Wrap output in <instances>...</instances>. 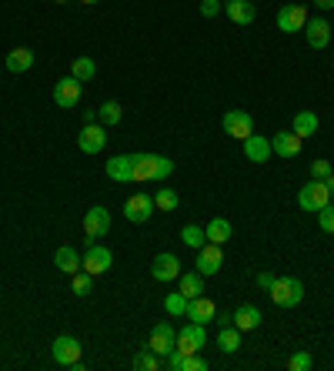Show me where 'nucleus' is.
Here are the masks:
<instances>
[{"label": "nucleus", "instance_id": "obj_27", "mask_svg": "<svg viewBox=\"0 0 334 371\" xmlns=\"http://www.w3.org/2000/svg\"><path fill=\"white\" fill-rule=\"evenodd\" d=\"M304 141V138H311V134H318V114L314 111H297L295 114V128H291Z\"/></svg>", "mask_w": 334, "mask_h": 371}, {"label": "nucleus", "instance_id": "obj_18", "mask_svg": "<svg viewBox=\"0 0 334 371\" xmlns=\"http://www.w3.org/2000/svg\"><path fill=\"white\" fill-rule=\"evenodd\" d=\"M245 157L247 161H254V164H268L271 161V141L268 138H261V134H251V138H245Z\"/></svg>", "mask_w": 334, "mask_h": 371}, {"label": "nucleus", "instance_id": "obj_14", "mask_svg": "<svg viewBox=\"0 0 334 371\" xmlns=\"http://www.w3.org/2000/svg\"><path fill=\"white\" fill-rule=\"evenodd\" d=\"M184 318L187 321H197V324H207V321H218V308L214 301L204 295H197L187 301V311H184Z\"/></svg>", "mask_w": 334, "mask_h": 371}, {"label": "nucleus", "instance_id": "obj_7", "mask_svg": "<svg viewBox=\"0 0 334 371\" xmlns=\"http://www.w3.org/2000/svg\"><path fill=\"white\" fill-rule=\"evenodd\" d=\"M151 214H154V197H151V194H134V197H128L124 218H128L130 224H147Z\"/></svg>", "mask_w": 334, "mask_h": 371}, {"label": "nucleus", "instance_id": "obj_28", "mask_svg": "<svg viewBox=\"0 0 334 371\" xmlns=\"http://www.w3.org/2000/svg\"><path fill=\"white\" fill-rule=\"evenodd\" d=\"M218 348L224 351V355H234V351L241 348V332H237L234 324H221V332H218Z\"/></svg>", "mask_w": 334, "mask_h": 371}, {"label": "nucleus", "instance_id": "obj_22", "mask_svg": "<svg viewBox=\"0 0 334 371\" xmlns=\"http://www.w3.org/2000/svg\"><path fill=\"white\" fill-rule=\"evenodd\" d=\"M178 284H180L178 291L187 298V301H191V298H197V295H204V274H201V271H180Z\"/></svg>", "mask_w": 334, "mask_h": 371}, {"label": "nucleus", "instance_id": "obj_43", "mask_svg": "<svg viewBox=\"0 0 334 371\" xmlns=\"http://www.w3.org/2000/svg\"><path fill=\"white\" fill-rule=\"evenodd\" d=\"M84 124H97V111H84Z\"/></svg>", "mask_w": 334, "mask_h": 371}, {"label": "nucleus", "instance_id": "obj_4", "mask_svg": "<svg viewBox=\"0 0 334 371\" xmlns=\"http://www.w3.org/2000/svg\"><path fill=\"white\" fill-rule=\"evenodd\" d=\"M174 345H178V332H174V324H171V321H157L154 328H151L147 348H151L154 355H161V358H167V355L174 351Z\"/></svg>", "mask_w": 334, "mask_h": 371}, {"label": "nucleus", "instance_id": "obj_5", "mask_svg": "<svg viewBox=\"0 0 334 371\" xmlns=\"http://www.w3.org/2000/svg\"><path fill=\"white\" fill-rule=\"evenodd\" d=\"M111 264H114V255L104 248V244H90L87 251H84V257H80V271H87V274H104V271H111Z\"/></svg>", "mask_w": 334, "mask_h": 371}, {"label": "nucleus", "instance_id": "obj_29", "mask_svg": "<svg viewBox=\"0 0 334 371\" xmlns=\"http://www.w3.org/2000/svg\"><path fill=\"white\" fill-rule=\"evenodd\" d=\"M180 244H187V248H194V251L204 248L207 244L204 228H201V224H184V228H180Z\"/></svg>", "mask_w": 334, "mask_h": 371}, {"label": "nucleus", "instance_id": "obj_44", "mask_svg": "<svg viewBox=\"0 0 334 371\" xmlns=\"http://www.w3.org/2000/svg\"><path fill=\"white\" fill-rule=\"evenodd\" d=\"M80 4H97V0H80Z\"/></svg>", "mask_w": 334, "mask_h": 371}, {"label": "nucleus", "instance_id": "obj_24", "mask_svg": "<svg viewBox=\"0 0 334 371\" xmlns=\"http://www.w3.org/2000/svg\"><path fill=\"white\" fill-rule=\"evenodd\" d=\"M204 234H207V241H211V244H221V248H224V244L231 241L234 228H231V221H228V218H214V221H207Z\"/></svg>", "mask_w": 334, "mask_h": 371}, {"label": "nucleus", "instance_id": "obj_41", "mask_svg": "<svg viewBox=\"0 0 334 371\" xmlns=\"http://www.w3.org/2000/svg\"><path fill=\"white\" fill-rule=\"evenodd\" d=\"M257 284H261V288L268 291L271 284H274V274H268V271H261V274H257Z\"/></svg>", "mask_w": 334, "mask_h": 371}, {"label": "nucleus", "instance_id": "obj_15", "mask_svg": "<svg viewBox=\"0 0 334 371\" xmlns=\"http://www.w3.org/2000/svg\"><path fill=\"white\" fill-rule=\"evenodd\" d=\"M304 37L314 51H321L331 44V24L324 20V17H308V24H304Z\"/></svg>", "mask_w": 334, "mask_h": 371}, {"label": "nucleus", "instance_id": "obj_26", "mask_svg": "<svg viewBox=\"0 0 334 371\" xmlns=\"http://www.w3.org/2000/svg\"><path fill=\"white\" fill-rule=\"evenodd\" d=\"M30 67H34V51H30V47H17V51L7 54V71L24 74V71H30Z\"/></svg>", "mask_w": 334, "mask_h": 371}, {"label": "nucleus", "instance_id": "obj_23", "mask_svg": "<svg viewBox=\"0 0 334 371\" xmlns=\"http://www.w3.org/2000/svg\"><path fill=\"white\" fill-rule=\"evenodd\" d=\"M234 328H237L241 334L261 328V311H257L254 305H241L237 311H234Z\"/></svg>", "mask_w": 334, "mask_h": 371}, {"label": "nucleus", "instance_id": "obj_45", "mask_svg": "<svg viewBox=\"0 0 334 371\" xmlns=\"http://www.w3.org/2000/svg\"><path fill=\"white\" fill-rule=\"evenodd\" d=\"M331 201H334V188H331Z\"/></svg>", "mask_w": 334, "mask_h": 371}, {"label": "nucleus", "instance_id": "obj_39", "mask_svg": "<svg viewBox=\"0 0 334 371\" xmlns=\"http://www.w3.org/2000/svg\"><path fill=\"white\" fill-rule=\"evenodd\" d=\"M311 174H314V178H318V181H324V178H328V174H334L331 161H324V157H318V161L311 164Z\"/></svg>", "mask_w": 334, "mask_h": 371}, {"label": "nucleus", "instance_id": "obj_2", "mask_svg": "<svg viewBox=\"0 0 334 371\" xmlns=\"http://www.w3.org/2000/svg\"><path fill=\"white\" fill-rule=\"evenodd\" d=\"M268 295L278 308H297L301 305V298H304V284H301V278H295V274L274 278V284L268 288Z\"/></svg>", "mask_w": 334, "mask_h": 371}, {"label": "nucleus", "instance_id": "obj_38", "mask_svg": "<svg viewBox=\"0 0 334 371\" xmlns=\"http://www.w3.org/2000/svg\"><path fill=\"white\" fill-rule=\"evenodd\" d=\"M180 371H207V361L197 358V355H184V361H180Z\"/></svg>", "mask_w": 334, "mask_h": 371}, {"label": "nucleus", "instance_id": "obj_3", "mask_svg": "<svg viewBox=\"0 0 334 371\" xmlns=\"http://www.w3.org/2000/svg\"><path fill=\"white\" fill-rule=\"evenodd\" d=\"M297 205L304 207V211H321L324 205H331V188L324 184V181H318V178H311L301 191H297Z\"/></svg>", "mask_w": 334, "mask_h": 371}, {"label": "nucleus", "instance_id": "obj_25", "mask_svg": "<svg viewBox=\"0 0 334 371\" xmlns=\"http://www.w3.org/2000/svg\"><path fill=\"white\" fill-rule=\"evenodd\" d=\"M54 264H57V268H61V274H70V278H74V274H78L80 271V255L78 251H74V248H57V255H54Z\"/></svg>", "mask_w": 334, "mask_h": 371}, {"label": "nucleus", "instance_id": "obj_16", "mask_svg": "<svg viewBox=\"0 0 334 371\" xmlns=\"http://www.w3.org/2000/svg\"><path fill=\"white\" fill-rule=\"evenodd\" d=\"M78 144H80V151L84 154H101L104 144H107V130H104V124H84Z\"/></svg>", "mask_w": 334, "mask_h": 371}, {"label": "nucleus", "instance_id": "obj_31", "mask_svg": "<svg viewBox=\"0 0 334 371\" xmlns=\"http://www.w3.org/2000/svg\"><path fill=\"white\" fill-rule=\"evenodd\" d=\"M134 368H137V371H161V368H164V358H161V355H154L151 348H144L141 355L134 358Z\"/></svg>", "mask_w": 334, "mask_h": 371}, {"label": "nucleus", "instance_id": "obj_40", "mask_svg": "<svg viewBox=\"0 0 334 371\" xmlns=\"http://www.w3.org/2000/svg\"><path fill=\"white\" fill-rule=\"evenodd\" d=\"M218 11H221V0H204V4H201V13H204V17H218Z\"/></svg>", "mask_w": 334, "mask_h": 371}, {"label": "nucleus", "instance_id": "obj_33", "mask_svg": "<svg viewBox=\"0 0 334 371\" xmlns=\"http://www.w3.org/2000/svg\"><path fill=\"white\" fill-rule=\"evenodd\" d=\"M178 205H180V197L174 188H161L154 194V207H161V211H178Z\"/></svg>", "mask_w": 334, "mask_h": 371}, {"label": "nucleus", "instance_id": "obj_9", "mask_svg": "<svg viewBox=\"0 0 334 371\" xmlns=\"http://www.w3.org/2000/svg\"><path fill=\"white\" fill-rule=\"evenodd\" d=\"M107 231H111V211L101 205L90 207L87 214H84V234H87L90 241H101Z\"/></svg>", "mask_w": 334, "mask_h": 371}, {"label": "nucleus", "instance_id": "obj_20", "mask_svg": "<svg viewBox=\"0 0 334 371\" xmlns=\"http://www.w3.org/2000/svg\"><path fill=\"white\" fill-rule=\"evenodd\" d=\"M271 151L278 154V157H297L301 154V138H297L295 130H278L274 141H271Z\"/></svg>", "mask_w": 334, "mask_h": 371}, {"label": "nucleus", "instance_id": "obj_1", "mask_svg": "<svg viewBox=\"0 0 334 371\" xmlns=\"http://www.w3.org/2000/svg\"><path fill=\"white\" fill-rule=\"evenodd\" d=\"M174 174V161L164 154H137L134 157V181H167Z\"/></svg>", "mask_w": 334, "mask_h": 371}, {"label": "nucleus", "instance_id": "obj_42", "mask_svg": "<svg viewBox=\"0 0 334 371\" xmlns=\"http://www.w3.org/2000/svg\"><path fill=\"white\" fill-rule=\"evenodd\" d=\"M314 7H318V11H331L334 0H314Z\"/></svg>", "mask_w": 334, "mask_h": 371}, {"label": "nucleus", "instance_id": "obj_19", "mask_svg": "<svg viewBox=\"0 0 334 371\" xmlns=\"http://www.w3.org/2000/svg\"><path fill=\"white\" fill-rule=\"evenodd\" d=\"M134 157L137 154H117V157H111L107 161V178L111 181H134Z\"/></svg>", "mask_w": 334, "mask_h": 371}, {"label": "nucleus", "instance_id": "obj_21", "mask_svg": "<svg viewBox=\"0 0 334 371\" xmlns=\"http://www.w3.org/2000/svg\"><path fill=\"white\" fill-rule=\"evenodd\" d=\"M228 17H231L234 24H241V27H247V24H254V17H257V11H254V4L251 0H228Z\"/></svg>", "mask_w": 334, "mask_h": 371}, {"label": "nucleus", "instance_id": "obj_6", "mask_svg": "<svg viewBox=\"0 0 334 371\" xmlns=\"http://www.w3.org/2000/svg\"><path fill=\"white\" fill-rule=\"evenodd\" d=\"M207 341V332H204V324H197V321H187L184 328L178 332V351H184V355H197L201 348H204Z\"/></svg>", "mask_w": 334, "mask_h": 371}, {"label": "nucleus", "instance_id": "obj_8", "mask_svg": "<svg viewBox=\"0 0 334 371\" xmlns=\"http://www.w3.org/2000/svg\"><path fill=\"white\" fill-rule=\"evenodd\" d=\"M84 355V348H80L78 338H70V334H61L57 341H54V361L57 365H64V368H74Z\"/></svg>", "mask_w": 334, "mask_h": 371}, {"label": "nucleus", "instance_id": "obj_37", "mask_svg": "<svg viewBox=\"0 0 334 371\" xmlns=\"http://www.w3.org/2000/svg\"><path fill=\"white\" fill-rule=\"evenodd\" d=\"M314 361H311V355L308 351H297V355H291V361H287V368L291 371H308Z\"/></svg>", "mask_w": 334, "mask_h": 371}, {"label": "nucleus", "instance_id": "obj_35", "mask_svg": "<svg viewBox=\"0 0 334 371\" xmlns=\"http://www.w3.org/2000/svg\"><path fill=\"white\" fill-rule=\"evenodd\" d=\"M70 288H74V295L87 298L90 288H94V274H87V271H78V274H74V281H70Z\"/></svg>", "mask_w": 334, "mask_h": 371}, {"label": "nucleus", "instance_id": "obj_36", "mask_svg": "<svg viewBox=\"0 0 334 371\" xmlns=\"http://www.w3.org/2000/svg\"><path fill=\"white\" fill-rule=\"evenodd\" d=\"M318 224H321V231L334 234V201H331V205H324L321 211H318Z\"/></svg>", "mask_w": 334, "mask_h": 371}, {"label": "nucleus", "instance_id": "obj_30", "mask_svg": "<svg viewBox=\"0 0 334 371\" xmlns=\"http://www.w3.org/2000/svg\"><path fill=\"white\" fill-rule=\"evenodd\" d=\"M124 117V107L117 101H107V104H101V111H97V121H101L104 128H114L117 121Z\"/></svg>", "mask_w": 334, "mask_h": 371}, {"label": "nucleus", "instance_id": "obj_34", "mask_svg": "<svg viewBox=\"0 0 334 371\" xmlns=\"http://www.w3.org/2000/svg\"><path fill=\"white\" fill-rule=\"evenodd\" d=\"M164 308H167L171 318H184V311H187V298L180 295V291H174V295L164 298Z\"/></svg>", "mask_w": 334, "mask_h": 371}, {"label": "nucleus", "instance_id": "obj_10", "mask_svg": "<svg viewBox=\"0 0 334 371\" xmlns=\"http://www.w3.org/2000/svg\"><path fill=\"white\" fill-rule=\"evenodd\" d=\"M304 24H308V11L301 4H284L278 11V27L284 34H297V30H304Z\"/></svg>", "mask_w": 334, "mask_h": 371}, {"label": "nucleus", "instance_id": "obj_11", "mask_svg": "<svg viewBox=\"0 0 334 371\" xmlns=\"http://www.w3.org/2000/svg\"><path fill=\"white\" fill-rule=\"evenodd\" d=\"M194 268L201 271V274H218L221 268H224V251H221V244H211L207 241L204 248H197V264Z\"/></svg>", "mask_w": 334, "mask_h": 371}, {"label": "nucleus", "instance_id": "obj_46", "mask_svg": "<svg viewBox=\"0 0 334 371\" xmlns=\"http://www.w3.org/2000/svg\"><path fill=\"white\" fill-rule=\"evenodd\" d=\"M57 4H67V0H57Z\"/></svg>", "mask_w": 334, "mask_h": 371}, {"label": "nucleus", "instance_id": "obj_12", "mask_svg": "<svg viewBox=\"0 0 334 371\" xmlns=\"http://www.w3.org/2000/svg\"><path fill=\"white\" fill-rule=\"evenodd\" d=\"M151 274H154V281H178V278H180V261H178V255H171V251H161V255L151 261Z\"/></svg>", "mask_w": 334, "mask_h": 371}, {"label": "nucleus", "instance_id": "obj_17", "mask_svg": "<svg viewBox=\"0 0 334 371\" xmlns=\"http://www.w3.org/2000/svg\"><path fill=\"white\" fill-rule=\"evenodd\" d=\"M78 101H80V80L78 77L57 80V87H54V104H57V107H78Z\"/></svg>", "mask_w": 334, "mask_h": 371}, {"label": "nucleus", "instance_id": "obj_13", "mask_svg": "<svg viewBox=\"0 0 334 371\" xmlns=\"http://www.w3.org/2000/svg\"><path fill=\"white\" fill-rule=\"evenodd\" d=\"M224 134H231V138H237V141L251 138V134H254V121H251V114H247V111H228V114H224Z\"/></svg>", "mask_w": 334, "mask_h": 371}, {"label": "nucleus", "instance_id": "obj_32", "mask_svg": "<svg viewBox=\"0 0 334 371\" xmlns=\"http://www.w3.org/2000/svg\"><path fill=\"white\" fill-rule=\"evenodd\" d=\"M94 74H97V64H94L90 57H78V61L70 64V77H78L80 84H84V80H94Z\"/></svg>", "mask_w": 334, "mask_h": 371}]
</instances>
